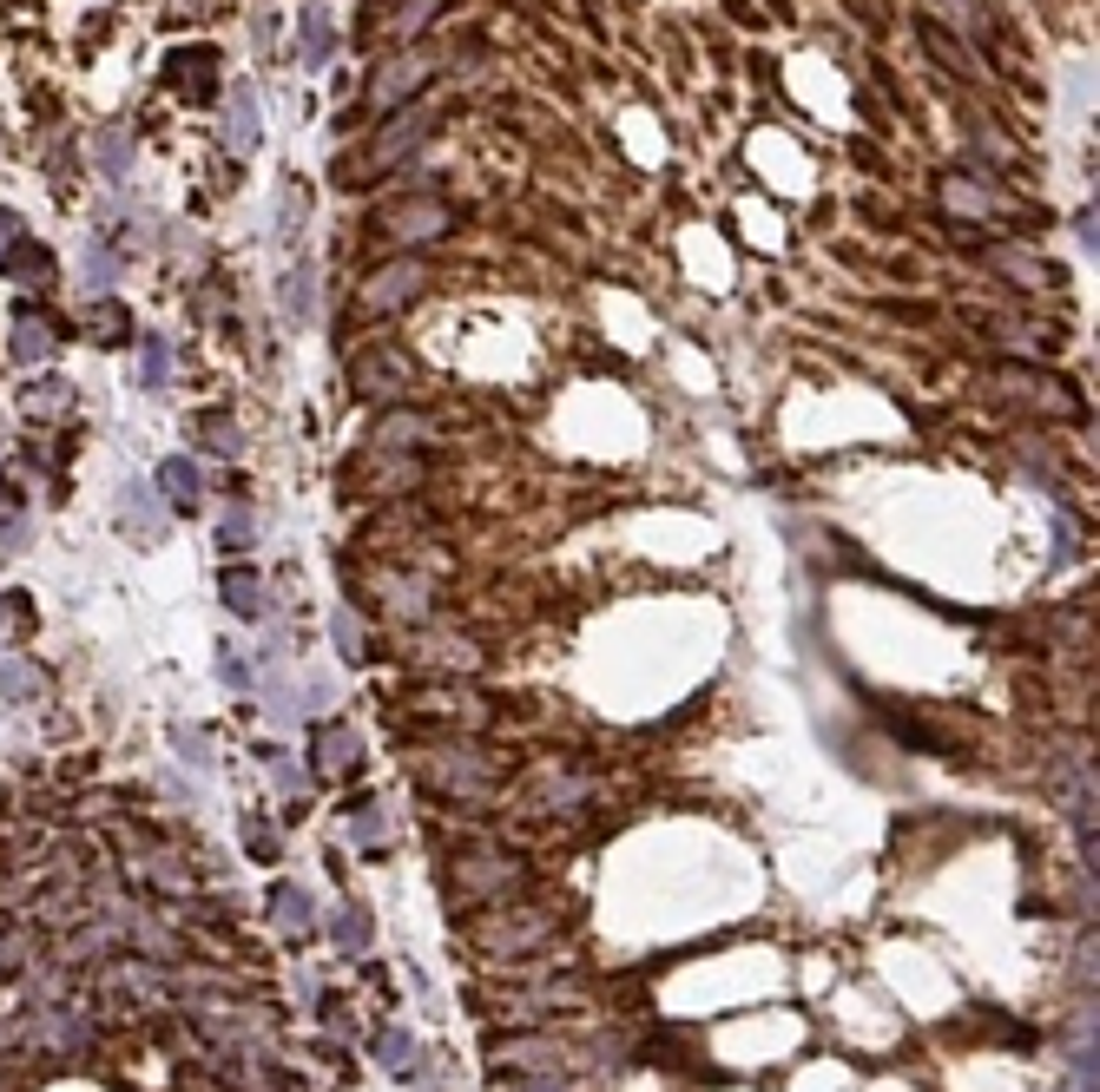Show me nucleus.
Returning <instances> with one entry per match:
<instances>
[{
	"label": "nucleus",
	"mask_w": 1100,
	"mask_h": 1092,
	"mask_svg": "<svg viewBox=\"0 0 1100 1092\" xmlns=\"http://www.w3.org/2000/svg\"><path fill=\"white\" fill-rule=\"evenodd\" d=\"M159 481L172 487V507H199V467H191V461H165Z\"/></svg>",
	"instance_id": "2"
},
{
	"label": "nucleus",
	"mask_w": 1100,
	"mask_h": 1092,
	"mask_svg": "<svg viewBox=\"0 0 1100 1092\" xmlns=\"http://www.w3.org/2000/svg\"><path fill=\"white\" fill-rule=\"evenodd\" d=\"M126 513L145 520V533H159L165 520H159V501H152V487H126Z\"/></svg>",
	"instance_id": "4"
},
{
	"label": "nucleus",
	"mask_w": 1100,
	"mask_h": 1092,
	"mask_svg": "<svg viewBox=\"0 0 1100 1092\" xmlns=\"http://www.w3.org/2000/svg\"><path fill=\"white\" fill-rule=\"evenodd\" d=\"M251 533H257L251 513H231V520H225V546H231V553H237V546H251Z\"/></svg>",
	"instance_id": "7"
},
{
	"label": "nucleus",
	"mask_w": 1100,
	"mask_h": 1092,
	"mask_svg": "<svg viewBox=\"0 0 1100 1092\" xmlns=\"http://www.w3.org/2000/svg\"><path fill=\"white\" fill-rule=\"evenodd\" d=\"M304 908H310L304 888H277V922H284V928H297V922H304Z\"/></svg>",
	"instance_id": "6"
},
{
	"label": "nucleus",
	"mask_w": 1100,
	"mask_h": 1092,
	"mask_svg": "<svg viewBox=\"0 0 1100 1092\" xmlns=\"http://www.w3.org/2000/svg\"><path fill=\"white\" fill-rule=\"evenodd\" d=\"M330 632H336V652H344V658H362V626H356L350 612H336V618H330Z\"/></svg>",
	"instance_id": "5"
},
{
	"label": "nucleus",
	"mask_w": 1100,
	"mask_h": 1092,
	"mask_svg": "<svg viewBox=\"0 0 1100 1092\" xmlns=\"http://www.w3.org/2000/svg\"><path fill=\"white\" fill-rule=\"evenodd\" d=\"M159 376H165V350H159V342H145V388H159Z\"/></svg>",
	"instance_id": "8"
},
{
	"label": "nucleus",
	"mask_w": 1100,
	"mask_h": 1092,
	"mask_svg": "<svg viewBox=\"0 0 1100 1092\" xmlns=\"http://www.w3.org/2000/svg\"><path fill=\"white\" fill-rule=\"evenodd\" d=\"M225 606L244 618H264V580L257 573H225Z\"/></svg>",
	"instance_id": "1"
},
{
	"label": "nucleus",
	"mask_w": 1100,
	"mask_h": 1092,
	"mask_svg": "<svg viewBox=\"0 0 1100 1092\" xmlns=\"http://www.w3.org/2000/svg\"><path fill=\"white\" fill-rule=\"evenodd\" d=\"M415 284H422V270L402 264V270H382L376 290H370V303H396V296H415Z\"/></svg>",
	"instance_id": "3"
}]
</instances>
